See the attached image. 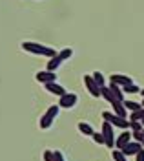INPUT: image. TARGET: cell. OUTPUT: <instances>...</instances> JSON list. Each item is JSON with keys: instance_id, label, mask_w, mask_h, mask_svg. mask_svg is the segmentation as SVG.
Returning <instances> with one entry per match:
<instances>
[{"instance_id": "obj_1", "label": "cell", "mask_w": 144, "mask_h": 161, "mask_svg": "<svg viewBox=\"0 0 144 161\" xmlns=\"http://www.w3.org/2000/svg\"><path fill=\"white\" fill-rule=\"evenodd\" d=\"M22 50L31 53V55H44L48 59H53V57L59 55V51H55V48L44 46V44H39V42H22Z\"/></svg>"}, {"instance_id": "obj_2", "label": "cell", "mask_w": 144, "mask_h": 161, "mask_svg": "<svg viewBox=\"0 0 144 161\" xmlns=\"http://www.w3.org/2000/svg\"><path fill=\"white\" fill-rule=\"evenodd\" d=\"M60 110H62V108L59 106V104H51V106L46 110V114L40 117V121H39V126H40L42 130H48L53 123H55V119L59 117Z\"/></svg>"}, {"instance_id": "obj_3", "label": "cell", "mask_w": 144, "mask_h": 161, "mask_svg": "<svg viewBox=\"0 0 144 161\" xmlns=\"http://www.w3.org/2000/svg\"><path fill=\"white\" fill-rule=\"evenodd\" d=\"M102 119L108 121V123H111L113 126L122 128V130L130 128V121L124 119V117H121V115H117V114H113V112H102Z\"/></svg>"}, {"instance_id": "obj_4", "label": "cell", "mask_w": 144, "mask_h": 161, "mask_svg": "<svg viewBox=\"0 0 144 161\" xmlns=\"http://www.w3.org/2000/svg\"><path fill=\"white\" fill-rule=\"evenodd\" d=\"M102 136H104V145L108 147V148H111L113 150V147H115V132H113V125L111 123H108V121H104L102 123Z\"/></svg>"}, {"instance_id": "obj_5", "label": "cell", "mask_w": 144, "mask_h": 161, "mask_svg": "<svg viewBox=\"0 0 144 161\" xmlns=\"http://www.w3.org/2000/svg\"><path fill=\"white\" fill-rule=\"evenodd\" d=\"M77 103H79V95L73 93V92H68L62 97H59V106H60L62 110H71Z\"/></svg>"}, {"instance_id": "obj_6", "label": "cell", "mask_w": 144, "mask_h": 161, "mask_svg": "<svg viewBox=\"0 0 144 161\" xmlns=\"http://www.w3.org/2000/svg\"><path fill=\"white\" fill-rule=\"evenodd\" d=\"M84 86H86V90L90 92V95L91 97H100V92L102 88L97 84V80L93 79V75H84Z\"/></svg>"}, {"instance_id": "obj_7", "label": "cell", "mask_w": 144, "mask_h": 161, "mask_svg": "<svg viewBox=\"0 0 144 161\" xmlns=\"http://www.w3.org/2000/svg\"><path fill=\"white\" fill-rule=\"evenodd\" d=\"M35 79L46 86V84H49V82H57V80H59V77H57V71L44 70V71H39V73L35 75Z\"/></svg>"}, {"instance_id": "obj_8", "label": "cell", "mask_w": 144, "mask_h": 161, "mask_svg": "<svg viewBox=\"0 0 144 161\" xmlns=\"http://www.w3.org/2000/svg\"><path fill=\"white\" fill-rule=\"evenodd\" d=\"M131 139H133V134L128 130H124L117 139H115V148H119V150H122L124 147L128 145V143H131Z\"/></svg>"}, {"instance_id": "obj_9", "label": "cell", "mask_w": 144, "mask_h": 161, "mask_svg": "<svg viewBox=\"0 0 144 161\" xmlns=\"http://www.w3.org/2000/svg\"><path fill=\"white\" fill-rule=\"evenodd\" d=\"M110 82H115V84H119L121 88H124V86L131 84V82H133V79H131V77H128V75H122V73H111Z\"/></svg>"}, {"instance_id": "obj_10", "label": "cell", "mask_w": 144, "mask_h": 161, "mask_svg": "<svg viewBox=\"0 0 144 161\" xmlns=\"http://www.w3.org/2000/svg\"><path fill=\"white\" fill-rule=\"evenodd\" d=\"M141 150H142V143H139V141H131L122 148V152L126 156H137Z\"/></svg>"}, {"instance_id": "obj_11", "label": "cell", "mask_w": 144, "mask_h": 161, "mask_svg": "<svg viewBox=\"0 0 144 161\" xmlns=\"http://www.w3.org/2000/svg\"><path fill=\"white\" fill-rule=\"evenodd\" d=\"M46 90L49 92V93H53V95H59V97H62L64 93H68V92H66V88H64V86H60L59 82H49V84H46Z\"/></svg>"}, {"instance_id": "obj_12", "label": "cell", "mask_w": 144, "mask_h": 161, "mask_svg": "<svg viewBox=\"0 0 144 161\" xmlns=\"http://www.w3.org/2000/svg\"><path fill=\"white\" fill-rule=\"evenodd\" d=\"M111 106H113V114L121 115V117H124V119H128V108L124 106L122 101H113Z\"/></svg>"}, {"instance_id": "obj_13", "label": "cell", "mask_w": 144, "mask_h": 161, "mask_svg": "<svg viewBox=\"0 0 144 161\" xmlns=\"http://www.w3.org/2000/svg\"><path fill=\"white\" fill-rule=\"evenodd\" d=\"M79 132H80L82 136H90V137H93V134H95V130L91 128V125L86 123V121H80V123H79Z\"/></svg>"}, {"instance_id": "obj_14", "label": "cell", "mask_w": 144, "mask_h": 161, "mask_svg": "<svg viewBox=\"0 0 144 161\" xmlns=\"http://www.w3.org/2000/svg\"><path fill=\"white\" fill-rule=\"evenodd\" d=\"M110 90L113 92V95H115V97H117L119 101H122V103L126 101V93L122 92V88H121L119 84H115V82H110Z\"/></svg>"}, {"instance_id": "obj_15", "label": "cell", "mask_w": 144, "mask_h": 161, "mask_svg": "<svg viewBox=\"0 0 144 161\" xmlns=\"http://www.w3.org/2000/svg\"><path fill=\"white\" fill-rule=\"evenodd\" d=\"M60 64H62V60H60V57L57 55V57H53V59L48 60V64H46V70H49V71H57L59 68H60Z\"/></svg>"}, {"instance_id": "obj_16", "label": "cell", "mask_w": 144, "mask_h": 161, "mask_svg": "<svg viewBox=\"0 0 144 161\" xmlns=\"http://www.w3.org/2000/svg\"><path fill=\"white\" fill-rule=\"evenodd\" d=\"M100 97H104V99L108 101L110 104H111L113 101H119V99L113 95V92L110 90V86H104V88H102V92H100Z\"/></svg>"}, {"instance_id": "obj_17", "label": "cell", "mask_w": 144, "mask_h": 161, "mask_svg": "<svg viewBox=\"0 0 144 161\" xmlns=\"http://www.w3.org/2000/svg\"><path fill=\"white\" fill-rule=\"evenodd\" d=\"M124 106L128 108V112H130V114L139 112L141 108H142V104H141V103H135V101H124Z\"/></svg>"}, {"instance_id": "obj_18", "label": "cell", "mask_w": 144, "mask_h": 161, "mask_svg": "<svg viewBox=\"0 0 144 161\" xmlns=\"http://www.w3.org/2000/svg\"><path fill=\"white\" fill-rule=\"evenodd\" d=\"M122 92L126 93V95H133V93H141V88L135 84V82H131V84H128V86H124Z\"/></svg>"}, {"instance_id": "obj_19", "label": "cell", "mask_w": 144, "mask_h": 161, "mask_svg": "<svg viewBox=\"0 0 144 161\" xmlns=\"http://www.w3.org/2000/svg\"><path fill=\"white\" fill-rule=\"evenodd\" d=\"M59 57H60L62 62H66V60H69L73 57V50L71 48H64V50L59 51Z\"/></svg>"}, {"instance_id": "obj_20", "label": "cell", "mask_w": 144, "mask_h": 161, "mask_svg": "<svg viewBox=\"0 0 144 161\" xmlns=\"http://www.w3.org/2000/svg\"><path fill=\"white\" fill-rule=\"evenodd\" d=\"M111 158H113V161H128V156L122 150H119V148L111 150Z\"/></svg>"}, {"instance_id": "obj_21", "label": "cell", "mask_w": 144, "mask_h": 161, "mask_svg": "<svg viewBox=\"0 0 144 161\" xmlns=\"http://www.w3.org/2000/svg\"><path fill=\"white\" fill-rule=\"evenodd\" d=\"M91 75H93V79L97 80V84H99L100 88H104V86H106V79H104V75L100 73V71H93Z\"/></svg>"}, {"instance_id": "obj_22", "label": "cell", "mask_w": 144, "mask_h": 161, "mask_svg": "<svg viewBox=\"0 0 144 161\" xmlns=\"http://www.w3.org/2000/svg\"><path fill=\"white\" fill-rule=\"evenodd\" d=\"M130 128L133 132H142L144 130V125L141 121H130Z\"/></svg>"}, {"instance_id": "obj_23", "label": "cell", "mask_w": 144, "mask_h": 161, "mask_svg": "<svg viewBox=\"0 0 144 161\" xmlns=\"http://www.w3.org/2000/svg\"><path fill=\"white\" fill-rule=\"evenodd\" d=\"M53 161H66V156L62 150H53Z\"/></svg>"}, {"instance_id": "obj_24", "label": "cell", "mask_w": 144, "mask_h": 161, "mask_svg": "<svg viewBox=\"0 0 144 161\" xmlns=\"http://www.w3.org/2000/svg\"><path fill=\"white\" fill-rule=\"evenodd\" d=\"M93 141H95V143H99V145H104L102 132H95V134H93Z\"/></svg>"}, {"instance_id": "obj_25", "label": "cell", "mask_w": 144, "mask_h": 161, "mask_svg": "<svg viewBox=\"0 0 144 161\" xmlns=\"http://www.w3.org/2000/svg\"><path fill=\"white\" fill-rule=\"evenodd\" d=\"M133 134V139L135 141H139V143H142L144 141V130L142 132H131Z\"/></svg>"}, {"instance_id": "obj_26", "label": "cell", "mask_w": 144, "mask_h": 161, "mask_svg": "<svg viewBox=\"0 0 144 161\" xmlns=\"http://www.w3.org/2000/svg\"><path fill=\"white\" fill-rule=\"evenodd\" d=\"M44 161H53V150H49V148L44 150Z\"/></svg>"}, {"instance_id": "obj_27", "label": "cell", "mask_w": 144, "mask_h": 161, "mask_svg": "<svg viewBox=\"0 0 144 161\" xmlns=\"http://www.w3.org/2000/svg\"><path fill=\"white\" fill-rule=\"evenodd\" d=\"M135 158H137V161H144V148H142L141 152H139V154H137Z\"/></svg>"}, {"instance_id": "obj_28", "label": "cell", "mask_w": 144, "mask_h": 161, "mask_svg": "<svg viewBox=\"0 0 144 161\" xmlns=\"http://www.w3.org/2000/svg\"><path fill=\"white\" fill-rule=\"evenodd\" d=\"M141 93H142V97H144V88H142V90H141Z\"/></svg>"}, {"instance_id": "obj_29", "label": "cell", "mask_w": 144, "mask_h": 161, "mask_svg": "<svg viewBox=\"0 0 144 161\" xmlns=\"http://www.w3.org/2000/svg\"><path fill=\"white\" fill-rule=\"evenodd\" d=\"M141 104H142V108H144V97H142V103H141Z\"/></svg>"}, {"instance_id": "obj_30", "label": "cell", "mask_w": 144, "mask_h": 161, "mask_svg": "<svg viewBox=\"0 0 144 161\" xmlns=\"http://www.w3.org/2000/svg\"><path fill=\"white\" fill-rule=\"evenodd\" d=\"M141 123H142V125H144V119H142V121H141Z\"/></svg>"}, {"instance_id": "obj_31", "label": "cell", "mask_w": 144, "mask_h": 161, "mask_svg": "<svg viewBox=\"0 0 144 161\" xmlns=\"http://www.w3.org/2000/svg\"><path fill=\"white\" fill-rule=\"evenodd\" d=\"M142 148H144V141H142Z\"/></svg>"}]
</instances>
